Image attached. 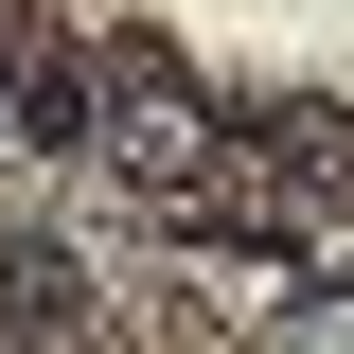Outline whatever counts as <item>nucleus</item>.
I'll return each instance as SVG.
<instances>
[{
    "label": "nucleus",
    "mask_w": 354,
    "mask_h": 354,
    "mask_svg": "<svg viewBox=\"0 0 354 354\" xmlns=\"http://www.w3.org/2000/svg\"><path fill=\"white\" fill-rule=\"evenodd\" d=\"M213 106H195V88H177L160 71V53H124V177H160V195H177V213H195V160H213ZM230 160H248V142H230Z\"/></svg>",
    "instance_id": "obj_1"
},
{
    "label": "nucleus",
    "mask_w": 354,
    "mask_h": 354,
    "mask_svg": "<svg viewBox=\"0 0 354 354\" xmlns=\"http://www.w3.org/2000/svg\"><path fill=\"white\" fill-rule=\"evenodd\" d=\"M0 337H36V354H71V337H88V266L18 230V248H0Z\"/></svg>",
    "instance_id": "obj_2"
}]
</instances>
